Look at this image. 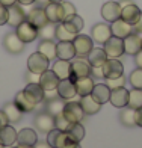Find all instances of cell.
<instances>
[{
    "mask_svg": "<svg viewBox=\"0 0 142 148\" xmlns=\"http://www.w3.org/2000/svg\"><path fill=\"white\" fill-rule=\"evenodd\" d=\"M68 133L76 140H79V142H80V140L85 138V127L80 124V123H73L71 127H70V130H68Z\"/></svg>",
    "mask_w": 142,
    "mask_h": 148,
    "instance_id": "obj_40",
    "label": "cell"
},
{
    "mask_svg": "<svg viewBox=\"0 0 142 148\" xmlns=\"http://www.w3.org/2000/svg\"><path fill=\"white\" fill-rule=\"evenodd\" d=\"M109 101L115 107H118V109H124V107L127 106V103H128V91L124 88V86L110 89V98H109Z\"/></svg>",
    "mask_w": 142,
    "mask_h": 148,
    "instance_id": "obj_16",
    "label": "cell"
},
{
    "mask_svg": "<svg viewBox=\"0 0 142 148\" xmlns=\"http://www.w3.org/2000/svg\"><path fill=\"white\" fill-rule=\"evenodd\" d=\"M101 17L106 21H115L121 17V5L118 2H106L101 6Z\"/></svg>",
    "mask_w": 142,
    "mask_h": 148,
    "instance_id": "obj_14",
    "label": "cell"
},
{
    "mask_svg": "<svg viewBox=\"0 0 142 148\" xmlns=\"http://www.w3.org/2000/svg\"><path fill=\"white\" fill-rule=\"evenodd\" d=\"M141 12L142 11L134 3H128V5H126V6L121 8V18H123L126 23L133 26V24H136V21L139 20Z\"/></svg>",
    "mask_w": 142,
    "mask_h": 148,
    "instance_id": "obj_21",
    "label": "cell"
},
{
    "mask_svg": "<svg viewBox=\"0 0 142 148\" xmlns=\"http://www.w3.org/2000/svg\"><path fill=\"white\" fill-rule=\"evenodd\" d=\"M56 38L59 41H73L76 38V33H71L62 23L56 24Z\"/></svg>",
    "mask_w": 142,
    "mask_h": 148,
    "instance_id": "obj_38",
    "label": "cell"
},
{
    "mask_svg": "<svg viewBox=\"0 0 142 148\" xmlns=\"http://www.w3.org/2000/svg\"><path fill=\"white\" fill-rule=\"evenodd\" d=\"M14 148H35V147H24V145H18V147H14Z\"/></svg>",
    "mask_w": 142,
    "mask_h": 148,
    "instance_id": "obj_58",
    "label": "cell"
},
{
    "mask_svg": "<svg viewBox=\"0 0 142 148\" xmlns=\"http://www.w3.org/2000/svg\"><path fill=\"white\" fill-rule=\"evenodd\" d=\"M11 148H14V147H11Z\"/></svg>",
    "mask_w": 142,
    "mask_h": 148,
    "instance_id": "obj_61",
    "label": "cell"
},
{
    "mask_svg": "<svg viewBox=\"0 0 142 148\" xmlns=\"http://www.w3.org/2000/svg\"><path fill=\"white\" fill-rule=\"evenodd\" d=\"M110 30H112V35H113V36H118V38H123V39H124L126 36H128V35L133 32V26L128 24V23H126L124 20L119 17L118 20L112 21Z\"/></svg>",
    "mask_w": 142,
    "mask_h": 148,
    "instance_id": "obj_22",
    "label": "cell"
},
{
    "mask_svg": "<svg viewBox=\"0 0 142 148\" xmlns=\"http://www.w3.org/2000/svg\"><path fill=\"white\" fill-rule=\"evenodd\" d=\"M24 95L36 106L44 101V89L39 83H27L24 88Z\"/></svg>",
    "mask_w": 142,
    "mask_h": 148,
    "instance_id": "obj_17",
    "label": "cell"
},
{
    "mask_svg": "<svg viewBox=\"0 0 142 148\" xmlns=\"http://www.w3.org/2000/svg\"><path fill=\"white\" fill-rule=\"evenodd\" d=\"M0 142L5 147H12L17 142V132L12 125L6 124L5 127L0 129Z\"/></svg>",
    "mask_w": 142,
    "mask_h": 148,
    "instance_id": "obj_29",
    "label": "cell"
},
{
    "mask_svg": "<svg viewBox=\"0 0 142 148\" xmlns=\"http://www.w3.org/2000/svg\"><path fill=\"white\" fill-rule=\"evenodd\" d=\"M141 42H142V35H141Z\"/></svg>",
    "mask_w": 142,
    "mask_h": 148,
    "instance_id": "obj_60",
    "label": "cell"
},
{
    "mask_svg": "<svg viewBox=\"0 0 142 148\" xmlns=\"http://www.w3.org/2000/svg\"><path fill=\"white\" fill-rule=\"evenodd\" d=\"M0 148H5V145H3L2 142H0Z\"/></svg>",
    "mask_w": 142,
    "mask_h": 148,
    "instance_id": "obj_59",
    "label": "cell"
},
{
    "mask_svg": "<svg viewBox=\"0 0 142 148\" xmlns=\"http://www.w3.org/2000/svg\"><path fill=\"white\" fill-rule=\"evenodd\" d=\"M47 112L50 113V115L56 116L58 113H60L64 110V106H65V101L64 98L60 97H56V98H51V100H47Z\"/></svg>",
    "mask_w": 142,
    "mask_h": 148,
    "instance_id": "obj_35",
    "label": "cell"
},
{
    "mask_svg": "<svg viewBox=\"0 0 142 148\" xmlns=\"http://www.w3.org/2000/svg\"><path fill=\"white\" fill-rule=\"evenodd\" d=\"M106 85L109 86V89H115V88H121V86L126 85V77L119 76L115 79H106Z\"/></svg>",
    "mask_w": 142,
    "mask_h": 148,
    "instance_id": "obj_43",
    "label": "cell"
},
{
    "mask_svg": "<svg viewBox=\"0 0 142 148\" xmlns=\"http://www.w3.org/2000/svg\"><path fill=\"white\" fill-rule=\"evenodd\" d=\"M127 107H132V109H139L142 107V89H136L132 88V91H128V103Z\"/></svg>",
    "mask_w": 142,
    "mask_h": 148,
    "instance_id": "obj_36",
    "label": "cell"
},
{
    "mask_svg": "<svg viewBox=\"0 0 142 148\" xmlns=\"http://www.w3.org/2000/svg\"><path fill=\"white\" fill-rule=\"evenodd\" d=\"M38 51L51 60L56 58V44L53 42V39H43L38 45Z\"/></svg>",
    "mask_w": 142,
    "mask_h": 148,
    "instance_id": "obj_33",
    "label": "cell"
},
{
    "mask_svg": "<svg viewBox=\"0 0 142 148\" xmlns=\"http://www.w3.org/2000/svg\"><path fill=\"white\" fill-rule=\"evenodd\" d=\"M91 36H92V41H95L97 44H104L107 39L112 36L110 26L106 24V23L95 24L92 27V30H91Z\"/></svg>",
    "mask_w": 142,
    "mask_h": 148,
    "instance_id": "obj_11",
    "label": "cell"
},
{
    "mask_svg": "<svg viewBox=\"0 0 142 148\" xmlns=\"http://www.w3.org/2000/svg\"><path fill=\"white\" fill-rule=\"evenodd\" d=\"M8 23V8L0 5V26Z\"/></svg>",
    "mask_w": 142,
    "mask_h": 148,
    "instance_id": "obj_45",
    "label": "cell"
},
{
    "mask_svg": "<svg viewBox=\"0 0 142 148\" xmlns=\"http://www.w3.org/2000/svg\"><path fill=\"white\" fill-rule=\"evenodd\" d=\"M14 3H17V0H0V5L6 6V8H9V6H12Z\"/></svg>",
    "mask_w": 142,
    "mask_h": 148,
    "instance_id": "obj_52",
    "label": "cell"
},
{
    "mask_svg": "<svg viewBox=\"0 0 142 148\" xmlns=\"http://www.w3.org/2000/svg\"><path fill=\"white\" fill-rule=\"evenodd\" d=\"M36 0H17V3L20 5H23V6H27V5H32V3H35Z\"/></svg>",
    "mask_w": 142,
    "mask_h": 148,
    "instance_id": "obj_54",
    "label": "cell"
},
{
    "mask_svg": "<svg viewBox=\"0 0 142 148\" xmlns=\"http://www.w3.org/2000/svg\"><path fill=\"white\" fill-rule=\"evenodd\" d=\"M62 113L70 123H80L85 116V112L82 109V106H80V103L73 101V100H68V103H65Z\"/></svg>",
    "mask_w": 142,
    "mask_h": 148,
    "instance_id": "obj_5",
    "label": "cell"
},
{
    "mask_svg": "<svg viewBox=\"0 0 142 148\" xmlns=\"http://www.w3.org/2000/svg\"><path fill=\"white\" fill-rule=\"evenodd\" d=\"M47 142L51 148H77L80 144L68 132H62L59 129H53L47 133Z\"/></svg>",
    "mask_w": 142,
    "mask_h": 148,
    "instance_id": "obj_1",
    "label": "cell"
},
{
    "mask_svg": "<svg viewBox=\"0 0 142 148\" xmlns=\"http://www.w3.org/2000/svg\"><path fill=\"white\" fill-rule=\"evenodd\" d=\"M15 29H17L15 33L24 44H29V42L35 41L38 38V27H35V26L32 23H29L27 20H24V21L21 24H18Z\"/></svg>",
    "mask_w": 142,
    "mask_h": 148,
    "instance_id": "obj_4",
    "label": "cell"
},
{
    "mask_svg": "<svg viewBox=\"0 0 142 148\" xmlns=\"http://www.w3.org/2000/svg\"><path fill=\"white\" fill-rule=\"evenodd\" d=\"M128 3H132L130 0H123V2H119V5H121V8H123V6H126V5H128Z\"/></svg>",
    "mask_w": 142,
    "mask_h": 148,
    "instance_id": "obj_56",
    "label": "cell"
},
{
    "mask_svg": "<svg viewBox=\"0 0 142 148\" xmlns=\"http://www.w3.org/2000/svg\"><path fill=\"white\" fill-rule=\"evenodd\" d=\"M24 20H26V12L23 9V5L14 3L12 6L8 8V23L6 24L12 26V27H17V26L21 24Z\"/></svg>",
    "mask_w": 142,
    "mask_h": 148,
    "instance_id": "obj_10",
    "label": "cell"
},
{
    "mask_svg": "<svg viewBox=\"0 0 142 148\" xmlns=\"http://www.w3.org/2000/svg\"><path fill=\"white\" fill-rule=\"evenodd\" d=\"M38 36L41 39H53L56 38V24L55 23H47L43 27L38 29Z\"/></svg>",
    "mask_w": 142,
    "mask_h": 148,
    "instance_id": "obj_37",
    "label": "cell"
},
{
    "mask_svg": "<svg viewBox=\"0 0 142 148\" xmlns=\"http://www.w3.org/2000/svg\"><path fill=\"white\" fill-rule=\"evenodd\" d=\"M91 95L95 98L100 104H104V103L109 101V98H110V89L106 83H97V85H94V89L91 92Z\"/></svg>",
    "mask_w": 142,
    "mask_h": 148,
    "instance_id": "obj_27",
    "label": "cell"
},
{
    "mask_svg": "<svg viewBox=\"0 0 142 148\" xmlns=\"http://www.w3.org/2000/svg\"><path fill=\"white\" fill-rule=\"evenodd\" d=\"M44 11H45L47 20H49L50 23L59 24V23H62L65 20V12H64L62 3H51V2H49L44 6Z\"/></svg>",
    "mask_w": 142,
    "mask_h": 148,
    "instance_id": "obj_8",
    "label": "cell"
},
{
    "mask_svg": "<svg viewBox=\"0 0 142 148\" xmlns=\"http://www.w3.org/2000/svg\"><path fill=\"white\" fill-rule=\"evenodd\" d=\"M3 113L6 115V118H8L9 123H18V121L21 119V115H23V112L18 109L15 103H8V104H5Z\"/></svg>",
    "mask_w": 142,
    "mask_h": 148,
    "instance_id": "obj_34",
    "label": "cell"
},
{
    "mask_svg": "<svg viewBox=\"0 0 142 148\" xmlns=\"http://www.w3.org/2000/svg\"><path fill=\"white\" fill-rule=\"evenodd\" d=\"M47 2H51V3H60V2H64V0H47Z\"/></svg>",
    "mask_w": 142,
    "mask_h": 148,
    "instance_id": "obj_57",
    "label": "cell"
},
{
    "mask_svg": "<svg viewBox=\"0 0 142 148\" xmlns=\"http://www.w3.org/2000/svg\"><path fill=\"white\" fill-rule=\"evenodd\" d=\"M26 20H27L29 23H32V24L35 26V27H38V29L43 27L44 24L49 23L44 8H33V9H30L29 14H26Z\"/></svg>",
    "mask_w": 142,
    "mask_h": 148,
    "instance_id": "obj_25",
    "label": "cell"
},
{
    "mask_svg": "<svg viewBox=\"0 0 142 148\" xmlns=\"http://www.w3.org/2000/svg\"><path fill=\"white\" fill-rule=\"evenodd\" d=\"M91 76V64L88 62V59L85 58H77L71 60V74L70 79L74 80L77 77H85Z\"/></svg>",
    "mask_w": 142,
    "mask_h": 148,
    "instance_id": "obj_7",
    "label": "cell"
},
{
    "mask_svg": "<svg viewBox=\"0 0 142 148\" xmlns=\"http://www.w3.org/2000/svg\"><path fill=\"white\" fill-rule=\"evenodd\" d=\"M79 103H80V106H82V109L86 115H94V113H97L101 109V104L91 95V94L89 95H85V97H80Z\"/></svg>",
    "mask_w": 142,
    "mask_h": 148,
    "instance_id": "obj_26",
    "label": "cell"
},
{
    "mask_svg": "<svg viewBox=\"0 0 142 148\" xmlns=\"http://www.w3.org/2000/svg\"><path fill=\"white\" fill-rule=\"evenodd\" d=\"M64 6V12H65V18L67 17H70V15H74L76 14V6H74L73 3L70 2H60Z\"/></svg>",
    "mask_w": 142,
    "mask_h": 148,
    "instance_id": "obj_44",
    "label": "cell"
},
{
    "mask_svg": "<svg viewBox=\"0 0 142 148\" xmlns=\"http://www.w3.org/2000/svg\"><path fill=\"white\" fill-rule=\"evenodd\" d=\"M124 73V66L123 64L119 62V59H110L107 58V60L103 65V74H104V79H115V77H119L123 76Z\"/></svg>",
    "mask_w": 142,
    "mask_h": 148,
    "instance_id": "obj_9",
    "label": "cell"
},
{
    "mask_svg": "<svg viewBox=\"0 0 142 148\" xmlns=\"http://www.w3.org/2000/svg\"><path fill=\"white\" fill-rule=\"evenodd\" d=\"M14 103L17 104V107L20 110H21L23 113H26V112H32L33 109L36 107V104H33L30 100L24 95V91H20L17 95H15V98H14Z\"/></svg>",
    "mask_w": 142,
    "mask_h": 148,
    "instance_id": "obj_32",
    "label": "cell"
},
{
    "mask_svg": "<svg viewBox=\"0 0 142 148\" xmlns=\"http://www.w3.org/2000/svg\"><path fill=\"white\" fill-rule=\"evenodd\" d=\"M133 32L141 33V35H142V12H141V17L136 21V24H133Z\"/></svg>",
    "mask_w": 142,
    "mask_h": 148,
    "instance_id": "obj_50",
    "label": "cell"
},
{
    "mask_svg": "<svg viewBox=\"0 0 142 148\" xmlns=\"http://www.w3.org/2000/svg\"><path fill=\"white\" fill-rule=\"evenodd\" d=\"M71 124H73V123H70V121L64 116V113H62V112L58 113V115L55 116V127H56V129H59V130L68 132V130H70V127H71Z\"/></svg>",
    "mask_w": 142,
    "mask_h": 148,
    "instance_id": "obj_41",
    "label": "cell"
},
{
    "mask_svg": "<svg viewBox=\"0 0 142 148\" xmlns=\"http://www.w3.org/2000/svg\"><path fill=\"white\" fill-rule=\"evenodd\" d=\"M134 124L142 127V107L134 110Z\"/></svg>",
    "mask_w": 142,
    "mask_h": 148,
    "instance_id": "obj_48",
    "label": "cell"
},
{
    "mask_svg": "<svg viewBox=\"0 0 142 148\" xmlns=\"http://www.w3.org/2000/svg\"><path fill=\"white\" fill-rule=\"evenodd\" d=\"M58 94L60 98L64 100H73L74 97L77 95V91H76V85L71 79H64L60 80L59 85H58Z\"/></svg>",
    "mask_w": 142,
    "mask_h": 148,
    "instance_id": "obj_18",
    "label": "cell"
},
{
    "mask_svg": "<svg viewBox=\"0 0 142 148\" xmlns=\"http://www.w3.org/2000/svg\"><path fill=\"white\" fill-rule=\"evenodd\" d=\"M38 142V134L33 129H23L17 133V144L24 145V147H35Z\"/></svg>",
    "mask_w": 142,
    "mask_h": 148,
    "instance_id": "obj_23",
    "label": "cell"
},
{
    "mask_svg": "<svg viewBox=\"0 0 142 148\" xmlns=\"http://www.w3.org/2000/svg\"><path fill=\"white\" fill-rule=\"evenodd\" d=\"M35 127L44 133H49L50 130L55 129V116L50 115L47 110L39 113V115L35 116Z\"/></svg>",
    "mask_w": 142,
    "mask_h": 148,
    "instance_id": "obj_19",
    "label": "cell"
},
{
    "mask_svg": "<svg viewBox=\"0 0 142 148\" xmlns=\"http://www.w3.org/2000/svg\"><path fill=\"white\" fill-rule=\"evenodd\" d=\"M86 59L91 64V66H103L107 60V55L103 49H92L89 55L86 56Z\"/></svg>",
    "mask_w": 142,
    "mask_h": 148,
    "instance_id": "obj_31",
    "label": "cell"
},
{
    "mask_svg": "<svg viewBox=\"0 0 142 148\" xmlns=\"http://www.w3.org/2000/svg\"><path fill=\"white\" fill-rule=\"evenodd\" d=\"M91 74H92L95 79H104L103 66H91Z\"/></svg>",
    "mask_w": 142,
    "mask_h": 148,
    "instance_id": "obj_46",
    "label": "cell"
},
{
    "mask_svg": "<svg viewBox=\"0 0 142 148\" xmlns=\"http://www.w3.org/2000/svg\"><path fill=\"white\" fill-rule=\"evenodd\" d=\"M136 56V64H138V66H141L142 65V50L138 53V55H134Z\"/></svg>",
    "mask_w": 142,
    "mask_h": 148,
    "instance_id": "obj_55",
    "label": "cell"
},
{
    "mask_svg": "<svg viewBox=\"0 0 142 148\" xmlns=\"http://www.w3.org/2000/svg\"><path fill=\"white\" fill-rule=\"evenodd\" d=\"M59 97L58 89H49V91H44V100H51V98H56Z\"/></svg>",
    "mask_w": 142,
    "mask_h": 148,
    "instance_id": "obj_47",
    "label": "cell"
},
{
    "mask_svg": "<svg viewBox=\"0 0 142 148\" xmlns=\"http://www.w3.org/2000/svg\"><path fill=\"white\" fill-rule=\"evenodd\" d=\"M103 45H104L103 50L106 51L107 58H110V59H119L124 55V39L123 38L112 35Z\"/></svg>",
    "mask_w": 142,
    "mask_h": 148,
    "instance_id": "obj_2",
    "label": "cell"
},
{
    "mask_svg": "<svg viewBox=\"0 0 142 148\" xmlns=\"http://www.w3.org/2000/svg\"><path fill=\"white\" fill-rule=\"evenodd\" d=\"M60 82V79L55 74L53 70H45L41 76H39V85L43 86L44 91H49V89H56L58 85Z\"/></svg>",
    "mask_w": 142,
    "mask_h": 148,
    "instance_id": "obj_24",
    "label": "cell"
},
{
    "mask_svg": "<svg viewBox=\"0 0 142 148\" xmlns=\"http://www.w3.org/2000/svg\"><path fill=\"white\" fill-rule=\"evenodd\" d=\"M3 45H5V49L8 50L9 53H12V55H18V53H21L24 50V42L18 38V35L15 32L14 33H8V35L5 36Z\"/></svg>",
    "mask_w": 142,
    "mask_h": 148,
    "instance_id": "obj_15",
    "label": "cell"
},
{
    "mask_svg": "<svg viewBox=\"0 0 142 148\" xmlns=\"http://www.w3.org/2000/svg\"><path fill=\"white\" fill-rule=\"evenodd\" d=\"M74 85H76V91H77V95L79 97H85V95H89L94 89V80L91 76H85V77H77L73 80Z\"/></svg>",
    "mask_w": 142,
    "mask_h": 148,
    "instance_id": "obj_20",
    "label": "cell"
},
{
    "mask_svg": "<svg viewBox=\"0 0 142 148\" xmlns=\"http://www.w3.org/2000/svg\"><path fill=\"white\" fill-rule=\"evenodd\" d=\"M49 65H50V59L45 58L43 53H32L27 59V68L29 71L35 73V74H43L45 70H49Z\"/></svg>",
    "mask_w": 142,
    "mask_h": 148,
    "instance_id": "obj_3",
    "label": "cell"
},
{
    "mask_svg": "<svg viewBox=\"0 0 142 148\" xmlns=\"http://www.w3.org/2000/svg\"><path fill=\"white\" fill-rule=\"evenodd\" d=\"M119 119L126 125H134V109H132V107L124 109L119 115Z\"/></svg>",
    "mask_w": 142,
    "mask_h": 148,
    "instance_id": "obj_42",
    "label": "cell"
},
{
    "mask_svg": "<svg viewBox=\"0 0 142 148\" xmlns=\"http://www.w3.org/2000/svg\"><path fill=\"white\" fill-rule=\"evenodd\" d=\"M6 124H9V121H8V118H6V115L3 113V110H0V129L5 127Z\"/></svg>",
    "mask_w": 142,
    "mask_h": 148,
    "instance_id": "obj_51",
    "label": "cell"
},
{
    "mask_svg": "<svg viewBox=\"0 0 142 148\" xmlns=\"http://www.w3.org/2000/svg\"><path fill=\"white\" fill-rule=\"evenodd\" d=\"M74 49H76V56L77 58H86L89 55V51L94 49V41L92 38L88 35H76V38L73 39Z\"/></svg>",
    "mask_w": 142,
    "mask_h": 148,
    "instance_id": "obj_6",
    "label": "cell"
},
{
    "mask_svg": "<svg viewBox=\"0 0 142 148\" xmlns=\"http://www.w3.org/2000/svg\"><path fill=\"white\" fill-rule=\"evenodd\" d=\"M128 83L132 85V88L142 89V68L138 66L136 70H133L128 76Z\"/></svg>",
    "mask_w": 142,
    "mask_h": 148,
    "instance_id": "obj_39",
    "label": "cell"
},
{
    "mask_svg": "<svg viewBox=\"0 0 142 148\" xmlns=\"http://www.w3.org/2000/svg\"><path fill=\"white\" fill-rule=\"evenodd\" d=\"M62 24L65 26L67 29H68L71 33H77L83 29V26H85V23H83V18L82 17H79L77 14H74V15H70V17H67L64 21H62Z\"/></svg>",
    "mask_w": 142,
    "mask_h": 148,
    "instance_id": "obj_30",
    "label": "cell"
},
{
    "mask_svg": "<svg viewBox=\"0 0 142 148\" xmlns=\"http://www.w3.org/2000/svg\"><path fill=\"white\" fill-rule=\"evenodd\" d=\"M56 58L64 60H73L76 58V49L73 41H59L56 44Z\"/></svg>",
    "mask_w": 142,
    "mask_h": 148,
    "instance_id": "obj_13",
    "label": "cell"
},
{
    "mask_svg": "<svg viewBox=\"0 0 142 148\" xmlns=\"http://www.w3.org/2000/svg\"><path fill=\"white\" fill-rule=\"evenodd\" d=\"M142 50V42H141V35L136 32H132L128 36L124 38V53L130 56H134Z\"/></svg>",
    "mask_w": 142,
    "mask_h": 148,
    "instance_id": "obj_12",
    "label": "cell"
},
{
    "mask_svg": "<svg viewBox=\"0 0 142 148\" xmlns=\"http://www.w3.org/2000/svg\"><path fill=\"white\" fill-rule=\"evenodd\" d=\"M39 76L41 74H35V73L29 71L27 73V82L29 83H39Z\"/></svg>",
    "mask_w": 142,
    "mask_h": 148,
    "instance_id": "obj_49",
    "label": "cell"
},
{
    "mask_svg": "<svg viewBox=\"0 0 142 148\" xmlns=\"http://www.w3.org/2000/svg\"><path fill=\"white\" fill-rule=\"evenodd\" d=\"M35 148H51V147H50L49 142L45 140V142H36V144H35Z\"/></svg>",
    "mask_w": 142,
    "mask_h": 148,
    "instance_id": "obj_53",
    "label": "cell"
},
{
    "mask_svg": "<svg viewBox=\"0 0 142 148\" xmlns=\"http://www.w3.org/2000/svg\"><path fill=\"white\" fill-rule=\"evenodd\" d=\"M53 71L55 74L60 79H70V74H71V60H64V59H58L55 64H53Z\"/></svg>",
    "mask_w": 142,
    "mask_h": 148,
    "instance_id": "obj_28",
    "label": "cell"
},
{
    "mask_svg": "<svg viewBox=\"0 0 142 148\" xmlns=\"http://www.w3.org/2000/svg\"><path fill=\"white\" fill-rule=\"evenodd\" d=\"M141 68H142V65H141Z\"/></svg>",
    "mask_w": 142,
    "mask_h": 148,
    "instance_id": "obj_62",
    "label": "cell"
}]
</instances>
